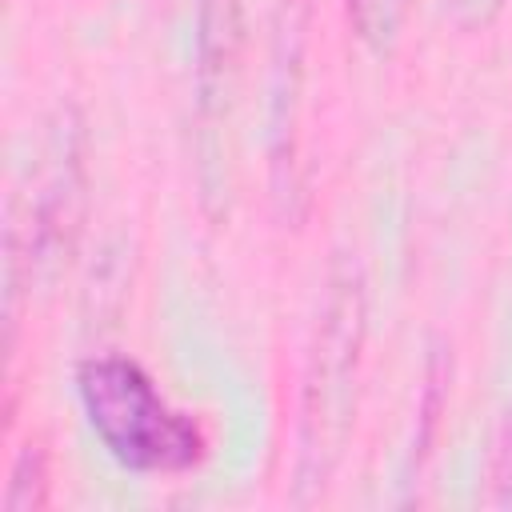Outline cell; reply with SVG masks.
I'll return each instance as SVG.
<instances>
[{
	"instance_id": "9",
	"label": "cell",
	"mask_w": 512,
	"mask_h": 512,
	"mask_svg": "<svg viewBox=\"0 0 512 512\" xmlns=\"http://www.w3.org/2000/svg\"><path fill=\"white\" fill-rule=\"evenodd\" d=\"M444 12L460 28H488L504 12V0H444Z\"/></svg>"
},
{
	"instance_id": "6",
	"label": "cell",
	"mask_w": 512,
	"mask_h": 512,
	"mask_svg": "<svg viewBox=\"0 0 512 512\" xmlns=\"http://www.w3.org/2000/svg\"><path fill=\"white\" fill-rule=\"evenodd\" d=\"M48 448L44 440H24V448L12 460L8 472V492H4V512H40L48 504Z\"/></svg>"
},
{
	"instance_id": "5",
	"label": "cell",
	"mask_w": 512,
	"mask_h": 512,
	"mask_svg": "<svg viewBox=\"0 0 512 512\" xmlns=\"http://www.w3.org/2000/svg\"><path fill=\"white\" fill-rule=\"evenodd\" d=\"M408 8H412V0H344L352 36L376 56H388L396 48Z\"/></svg>"
},
{
	"instance_id": "4",
	"label": "cell",
	"mask_w": 512,
	"mask_h": 512,
	"mask_svg": "<svg viewBox=\"0 0 512 512\" xmlns=\"http://www.w3.org/2000/svg\"><path fill=\"white\" fill-rule=\"evenodd\" d=\"M244 0H196V32H192V84L196 112L204 124H220L228 116L240 60H244Z\"/></svg>"
},
{
	"instance_id": "2",
	"label": "cell",
	"mask_w": 512,
	"mask_h": 512,
	"mask_svg": "<svg viewBox=\"0 0 512 512\" xmlns=\"http://www.w3.org/2000/svg\"><path fill=\"white\" fill-rule=\"evenodd\" d=\"M88 204L84 168V116L76 104H60L48 120L36 164L8 200L4 228V284H8V344L16 332L20 292L52 280L80 236Z\"/></svg>"
},
{
	"instance_id": "1",
	"label": "cell",
	"mask_w": 512,
	"mask_h": 512,
	"mask_svg": "<svg viewBox=\"0 0 512 512\" xmlns=\"http://www.w3.org/2000/svg\"><path fill=\"white\" fill-rule=\"evenodd\" d=\"M368 336V292L356 256L340 252L328 268L320 312L308 340L300 428H296V504L324 496L356 420L360 360Z\"/></svg>"
},
{
	"instance_id": "7",
	"label": "cell",
	"mask_w": 512,
	"mask_h": 512,
	"mask_svg": "<svg viewBox=\"0 0 512 512\" xmlns=\"http://www.w3.org/2000/svg\"><path fill=\"white\" fill-rule=\"evenodd\" d=\"M444 404H448V360H444V356H432L428 376H424V400H420V432H416V440H412V448H408V472H416V468L424 464Z\"/></svg>"
},
{
	"instance_id": "8",
	"label": "cell",
	"mask_w": 512,
	"mask_h": 512,
	"mask_svg": "<svg viewBox=\"0 0 512 512\" xmlns=\"http://www.w3.org/2000/svg\"><path fill=\"white\" fill-rule=\"evenodd\" d=\"M484 480L492 488V504H512V400L504 404L492 428L488 456H484Z\"/></svg>"
},
{
	"instance_id": "3",
	"label": "cell",
	"mask_w": 512,
	"mask_h": 512,
	"mask_svg": "<svg viewBox=\"0 0 512 512\" xmlns=\"http://www.w3.org/2000/svg\"><path fill=\"white\" fill-rule=\"evenodd\" d=\"M76 396L104 452L128 472H188L204 460V432L176 412L152 376L128 356L76 364Z\"/></svg>"
}]
</instances>
